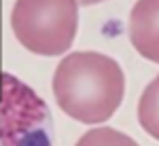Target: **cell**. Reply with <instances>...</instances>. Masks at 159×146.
<instances>
[{
    "instance_id": "3957f363",
    "label": "cell",
    "mask_w": 159,
    "mask_h": 146,
    "mask_svg": "<svg viewBox=\"0 0 159 146\" xmlns=\"http://www.w3.org/2000/svg\"><path fill=\"white\" fill-rule=\"evenodd\" d=\"M49 106L32 87L0 70V146H51Z\"/></svg>"
},
{
    "instance_id": "7a4b0ae2",
    "label": "cell",
    "mask_w": 159,
    "mask_h": 146,
    "mask_svg": "<svg viewBox=\"0 0 159 146\" xmlns=\"http://www.w3.org/2000/svg\"><path fill=\"white\" fill-rule=\"evenodd\" d=\"M15 38L28 51L55 57L72 47L79 30L76 0H15L11 13Z\"/></svg>"
},
{
    "instance_id": "6da1fadb",
    "label": "cell",
    "mask_w": 159,
    "mask_h": 146,
    "mask_svg": "<svg viewBox=\"0 0 159 146\" xmlns=\"http://www.w3.org/2000/svg\"><path fill=\"white\" fill-rule=\"evenodd\" d=\"M125 93V74L117 61L98 51L66 55L53 72L55 102L70 119L85 125L108 121Z\"/></svg>"
},
{
    "instance_id": "8992f818",
    "label": "cell",
    "mask_w": 159,
    "mask_h": 146,
    "mask_svg": "<svg viewBox=\"0 0 159 146\" xmlns=\"http://www.w3.org/2000/svg\"><path fill=\"white\" fill-rule=\"evenodd\" d=\"M74 146H140L134 138L112 127H93L79 138Z\"/></svg>"
},
{
    "instance_id": "52a82bcc",
    "label": "cell",
    "mask_w": 159,
    "mask_h": 146,
    "mask_svg": "<svg viewBox=\"0 0 159 146\" xmlns=\"http://www.w3.org/2000/svg\"><path fill=\"white\" fill-rule=\"evenodd\" d=\"M79 4H85V7H89V4H100V2H104V0H76Z\"/></svg>"
},
{
    "instance_id": "5b68a950",
    "label": "cell",
    "mask_w": 159,
    "mask_h": 146,
    "mask_svg": "<svg viewBox=\"0 0 159 146\" xmlns=\"http://www.w3.org/2000/svg\"><path fill=\"white\" fill-rule=\"evenodd\" d=\"M138 121L140 127L151 138L159 140V74L147 85L138 102Z\"/></svg>"
},
{
    "instance_id": "277c9868",
    "label": "cell",
    "mask_w": 159,
    "mask_h": 146,
    "mask_svg": "<svg viewBox=\"0 0 159 146\" xmlns=\"http://www.w3.org/2000/svg\"><path fill=\"white\" fill-rule=\"evenodd\" d=\"M129 40L144 60L159 64V0H138L129 13Z\"/></svg>"
}]
</instances>
